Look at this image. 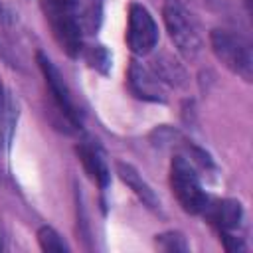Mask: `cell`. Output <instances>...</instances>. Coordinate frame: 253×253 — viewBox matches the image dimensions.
<instances>
[{
	"label": "cell",
	"mask_w": 253,
	"mask_h": 253,
	"mask_svg": "<svg viewBox=\"0 0 253 253\" xmlns=\"http://www.w3.org/2000/svg\"><path fill=\"white\" fill-rule=\"evenodd\" d=\"M4 107H6V91H4V83L0 79V113L4 111Z\"/></svg>",
	"instance_id": "15"
},
{
	"label": "cell",
	"mask_w": 253,
	"mask_h": 253,
	"mask_svg": "<svg viewBox=\"0 0 253 253\" xmlns=\"http://www.w3.org/2000/svg\"><path fill=\"white\" fill-rule=\"evenodd\" d=\"M210 45L213 55L237 77H241L243 81H251L253 77V53H251V43L231 32V30H223V28H215L210 32Z\"/></svg>",
	"instance_id": "3"
},
{
	"label": "cell",
	"mask_w": 253,
	"mask_h": 253,
	"mask_svg": "<svg viewBox=\"0 0 253 253\" xmlns=\"http://www.w3.org/2000/svg\"><path fill=\"white\" fill-rule=\"evenodd\" d=\"M38 243L43 251H55V253H67L69 251V245L63 241V237L49 225H43L40 227L38 231Z\"/></svg>",
	"instance_id": "12"
},
{
	"label": "cell",
	"mask_w": 253,
	"mask_h": 253,
	"mask_svg": "<svg viewBox=\"0 0 253 253\" xmlns=\"http://www.w3.org/2000/svg\"><path fill=\"white\" fill-rule=\"evenodd\" d=\"M162 16L168 36L174 42L180 55H184L186 59H196L204 47V40L194 14L182 2L166 0L162 8Z\"/></svg>",
	"instance_id": "2"
},
{
	"label": "cell",
	"mask_w": 253,
	"mask_h": 253,
	"mask_svg": "<svg viewBox=\"0 0 253 253\" xmlns=\"http://www.w3.org/2000/svg\"><path fill=\"white\" fill-rule=\"evenodd\" d=\"M36 61L42 69V75L45 79V85L51 93V99L53 103L57 105V109L61 111V115L73 125L77 126L79 125V111L73 103V97H71V91L67 87V83L63 81V75L59 73V69L53 65V61L43 53V51H38L36 53Z\"/></svg>",
	"instance_id": "6"
},
{
	"label": "cell",
	"mask_w": 253,
	"mask_h": 253,
	"mask_svg": "<svg viewBox=\"0 0 253 253\" xmlns=\"http://www.w3.org/2000/svg\"><path fill=\"white\" fill-rule=\"evenodd\" d=\"M128 87L132 95H136L138 99L152 101V103L166 101V85L156 77L150 65H144L136 59L128 67Z\"/></svg>",
	"instance_id": "7"
},
{
	"label": "cell",
	"mask_w": 253,
	"mask_h": 253,
	"mask_svg": "<svg viewBox=\"0 0 253 253\" xmlns=\"http://www.w3.org/2000/svg\"><path fill=\"white\" fill-rule=\"evenodd\" d=\"M196 170L198 168L186 156L178 154L172 158V164H170L172 192H174L178 204L182 206V210L192 213V215L204 213V210L210 202V198L206 196V192L202 188V182H200Z\"/></svg>",
	"instance_id": "4"
},
{
	"label": "cell",
	"mask_w": 253,
	"mask_h": 253,
	"mask_svg": "<svg viewBox=\"0 0 253 253\" xmlns=\"http://www.w3.org/2000/svg\"><path fill=\"white\" fill-rule=\"evenodd\" d=\"M117 174L119 178L132 190V194L152 211L160 210V198L156 196V192L150 188V184L138 174V170L128 164V162H117Z\"/></svg>",
	"instance_id": "9"
},
{
	"label": "cell",
	"mask_w": 253,
	"mask_h": 253,
	"mask_svg": "<svg viewBox=\"0 0 253 253\" xmlns=\"http://www.w3.org/2000/svg\"><path fill=\"white\" fill-rule=\"evenodd\" d=\"M45 22L57 45L69 55L77 57L83 49V28L77 0H40Z\"/></svg>",
	"instance_id": "1"
},
{
	"label": "cell",
	"mask_w": 253,
	"mask_h": 253,
	"mask_svg": "<svg viewBox=\"0 0 253 253\" xmlns=\"http://www.w3.org/2000/svg\"><path fill=\"white\" fill-rule=\"evenodd\" d=\"M154 243H156L158 249L168 251V253H178V251H188V249H190L186 237H184L180 231H166V233H160V235H156Z\"/></svg>",
	"instance_id": "13"
},
{
	"label": "cell",
	"mask_w": 253,
	"mask_h": 253,
	"mask_svg": "<svg viewBox=\"0 0 253 253\" xmlns=\"http://www.w3.org/2000/svg\"><path fill=\"white\" fill-rule=\"evenodd\" d=\"M150 69L156 73V77L168 87H182L186 85V71L182 69V65L172 59L170 55H160L154 57L150 61Z\"/></svg>",
	"instance_id": "11"
},
{
	"label": "cell",
	"mask_w": 253,
	"mask_h": 253,
	"mask_svg": "<svg viewBox=\"0 0 253 253\" xmlns=\"http://www.w3.org/2000/svg\"><path fill=\"white\" fill-rule=\"evenodd\" d=\"M126 45L134 55L150 53L158 43V26L152 14L142 4L128 6V22H126Z\"/></svg>",
	"instance_id": "5"
},
{
	"label": "cell",
	"mask_w": 253,
	"mask_h": 253,
	"mask_svg": "<svg viewBox=\"0 0 253 253\" xmlns=\"http://www.w3.org/2000/svg\"><path fill=\"white\" fill-rule=\"evenodd\" d=\"M87 59H89V63H91L93 67H97V69H101V71H107L109 65H111V57H109V53L105 51L103 45H97V47L89 49Z\"/></svg>",
	"instance_id": "14"
},
{
	"label": "cell",
	"mask_w": 253,
	"mask_h": 253,
	"mask_svg": "<svg viewBox=\"0 0 253 253\" xmlns=\"http://www.w3.org/2000/svg\"><path fill=\"white\" fill-rule=\"evenodd\" d=\"M204 213L219 229L221 239H225V237H239L237 231H239L241 219H243V210H241L239 202H235V200H221L215 206H211L208 202Z\"/></svg>",
	"instance_id": "8"
},
{
	"label": "cell",
	"mask_w": 253,
	"mask_h": 253,
	"mask_svg": "<svg viewBox=\"0 0 253 253\" xmlns=\"http://www.w3.org/2000/svg\"><path fill=\"white\" fill-rule=\"evenodd\" d=\"M75 150H77V156H79L85 172L89 174V178L99 188H107V184H109V168H107V162H105L103 154L97 150V146H93L89 142H81Z\"/></svg>",
	"instance_id": "10"
}]
</instances>
